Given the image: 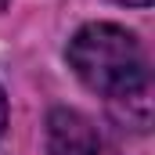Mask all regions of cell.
<instances>
[{"instance_id":"cell-2","label":"cell","mask_w":155,"mask_h":155,"mask_svg":"<svg viewBox=\"0 0 155 155\" xmlns=\"http://www.w3.org/2000/svg\"><path fill=\"white\" fill-rule=\"evenodd\" d=\"M47 155H116V148L83 112L54 108L47 116Z\"/></svg>"},{"instance_id":"cell-4","label":"cell","mask_w":155,"mask_h":155,"mask_svg":"<svg viewBox=\"0 0 155 155\" xmlns=\"http://www.w3.org/2000/svg\"><path fill=\"white\" fill-rule=\"evenodd\" d=\"M116 4H130V7H148L152 0H116Z\"/></svg>"},{"instance_id":"cell-3","label":"cell","mask_w":155,"mask_h":155,"mask_svg":"<svg viewBox=\"0 0 155 155\" xmlns=\"http://www.w3.org/2000/svg\"><path fill=\"white\" fill-rule=\"evenodd\" d=\"M4 130H7V97L0 90V137H4Z\"/></svg>"},{"instance_id":"cell-1","label":"cell","mask_w":155,"mask_h":155,"mask_svg":"<svg viewBox=\"0 0 155 155\" xmlns=\"http://www.w3.org/2000/svg\"><path fill=\"white\" fill-rule=\"evenodd\" d=\"M69 65L94 94L112 105L134 94H148V58L141 40L116 22H90L69 40Z\"/></svg>"}]
</instances>
